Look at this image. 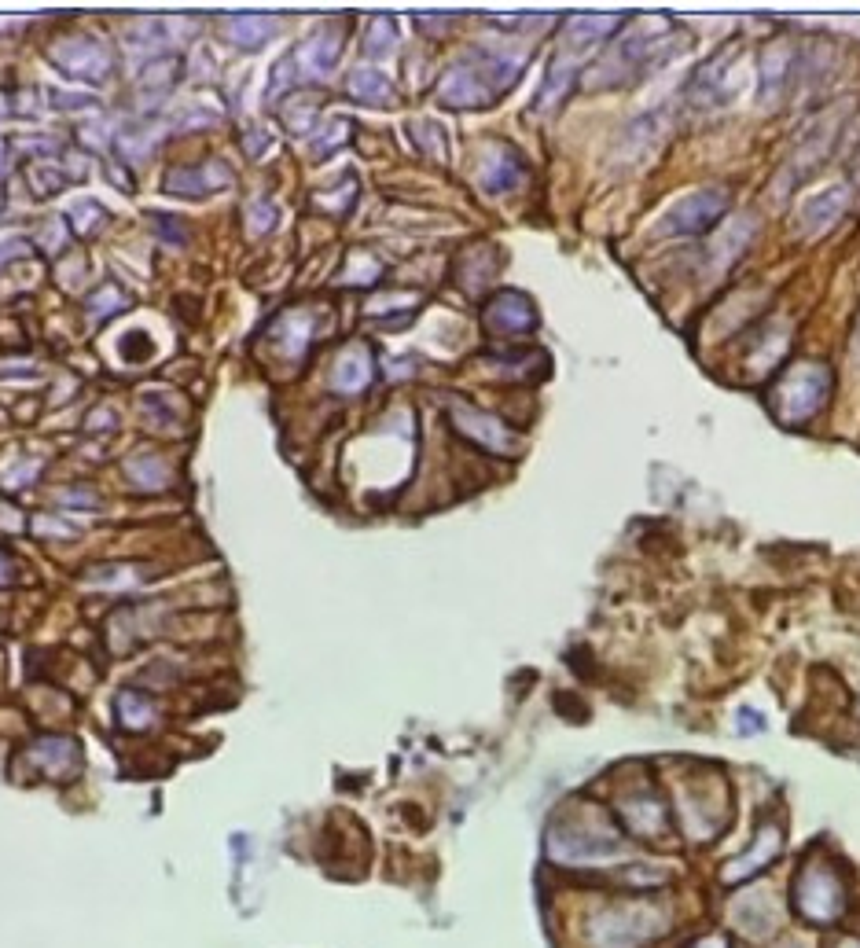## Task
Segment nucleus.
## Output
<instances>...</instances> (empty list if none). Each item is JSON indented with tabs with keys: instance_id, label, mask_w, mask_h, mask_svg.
<instances>
[{
	"instance_id": "nucleus-18",
	"label": "nucleus",
	"mask_w": 860,
	"mask_h": 948,
	"mask_svg": "<svg viewBox=\"0 0 860 948\" xmlns=\"http://www.w3.org/2000/svg\"><path fill=\"white\" fill-rule=\"evenodd\" d=\"M8 581H12V559L0 552V585H8Z\"/></svg>"
},
{
	"instance_id": "nucleus-4",
	"label": "nucleus",
	"mask_w": 860,
	"mask_h": 948,
	"mask_svg": "<svg viewBox=\"0 0 860 948\" xmlns=\"http://www.w3.org/2000/svg\"><path fill=\"white\" fill-rule=\"evenodd\" d=\"M52 59H56L67 74L85 78V81H100L103 74H107V63H111V59H107V48H103L100 41H92V37L63 41V45L52 48Z\"/></svg>"
},
{
	"instance_id": "nucleus-6",
	"label": "nucleus",
	"mask_w": 860,
	"mask_h": 948,
	"mask_svg": "<svg viewBox=\"0 0 860 948\" xmlns=\"http://www.w3.org/2000/svg\"><path fill=\"white\" fill-rule=\"evenodd\" d=\"M849 206V188H831V192L816 195L802 206V217H798V232L802 236H820L824 228H831L838 217L846 214Z\"/></svg>"
},
{
	"instance_id": "nucleus-2",
	"label": "nucleus",
	"mask_w": 860,
	"mask_h": 948,
	"mask_svg": "<svg viewBox=\"0 0 860 948\" xmlns=\"http://www.w3.org/2000/svg\"><path fill=\"white\" fill-rule=\"evenodd\" d=\"M794 901H798V912H802L809 923H835L838 912H842V890H838V882L831 879L827 868L805 871L802 879H798Z\"/></svg>"
},
{
	"instance_id": "nucleus-19",
	"label": "nucleus",
	"mask_w": 860,
	"mask_h": 948,
	"mask_svg": "<svg viewBox=\"0 0 860 948\" xmlns=\"http://www.w3.org/2000/svg\"><path fill=\"white\" fill-rule=\"evenodd\" d=\"M19 250H23V247H19L15 239H12V243H0V265H4V261H8V258H15Z\"/></svg>"
},
{
	"instance_id": "nucleus-10",
	"label": "nucleus",
	"mask_w": 860,
	"mask_h": 948,
	"mask_svg": "<svg viewBox=\"0 0 860 948\" xmlns=\"http://www.w3.org/2000/svg\"><path fill=\"white\" fill-rule=\"evenodd\" d=\"M225 181H228V170H225V166L210 162L206 170H173V173H170V192L206 195V192H217V188H225Z\"/></svg>"
},
{
	"instance_id": "nucleus-8",
	"label": "nucleus",
	"mask_w": 860,
	"mask_h": 948,
	"mask_svg": "<svg viewBox=\"0 0 860 948\" xmlns=\"http://www.w3.org/2000/svg\"><path fill=\"white\" fill-rule=\"evenodd\" d=\"M339 48H342L339 34H317V37H309L306 45H302V52L295 56V63L302 67V74H306V78H324V74L335 67Z\"/></svg>"
},
{
	"instance_id": "nucleus-9",
	"label": "nucleus",
	"mask_w": 860,
	"mask_h": 948,
	"mask_svg": "<svg viewBox=\"0 0 860 948\" xmlns=\"http://www.w3.org/2000/svg\"><path fill=\"white\" fill-rule=\"evenodd\" d=\"M489 328L497 331H526L533 328V305L522 294H500L497 302L489 305Z\"/></svg>"
},
{
	"instance_id": "nucleus-7",
	"label": "nucleus",
	"mask_w": 860,
	"mask_h": 948,
	"mask_svg": "<svg viewBox=\"0 0 860 948\" xmlns=\"http://www.w3.org/2000/svg\"><path fill=\"white\" fill-rule=\"evenodd\" d=\"M456 427L464 430V434H471L475 441H482L486 449L493 452H515V438H511L508 430L500 427L497 419L486 416V412H475V408H456Z\"/></svg>"
},
{
	"instance_id": "nucleus-14",
	"label": "nucleus",
	"mask_w": 860,
	"mask_h": 948,
	"mask_svg": "<svg viewBox=\"0 0 860 948\" xmlns=\"http://www.w3.org/2000/svg\"><path fill=\"white\" fill-rule=\"evenodd\" d=\"M350 92L357 96V100L364 103H375V107H386V103L394 100V85L379 74V70L372 67H361L350 74Z\"/></svg>"
},
{
	"instance_id": "nucleus-13",
	"label": "nucleus",
	"mask_w": 860,
	"mask_h": 948,
	"mask_svg": "<svg viewBox=\"0 0 860 948\" xmlns=\"http://www.w3.org/2000/svg\"><path fill=\"white\" fill-rule=\"evenodd\" d=\"M34 761H41L52 776H74V768H78V746L70 743V739H45V743L34 750Z\"/></svg>"
},
{
	"instance_id": "nucleus-16",
	"label": "nucleus",
	"mask_w": 860,
	"mask_h": 948,
	"mask_svg": "<svg viewBox=\"0 0 860 948\" xmlns=\"http://www.w3.org/2000/svg\"><path fill=\"white\" fill-rule=\"evenodd\" d=\"M118 713H122L125 728H144V724L155 721V706L148 699L133 695V691H125L122 699H118Z\"/></svg>"
},
{
	"instance_id": "nucleus-17",
	"label": "nucleus",
	"mask_w": 860,
	"mask_h": 948,
	"mask_svg": "<svg viewBox=\"0 0 860 948\" xmlns=\"http://www.w3.org/2000/svg\"><path fill=\"white\" fill-rule=\"evenodd\" d=\"M125 305V294L118 291V287H103V291H96L89 298V309L92 316H107V313H118Z\"/></svg>"
},
{
	"instance_id": "nucleus-3",
	"label": "nucleus",
	"mask_w": 860,
	"mask_h": 948,
	"mask_svg": "<svg viewBox=\"0 0 860 948\" xmlns=\"http://www.w3.org/2000/svg\"><path fill=\"white\" fill-rule=\"evenodd\" d=\"M728 195L725 192H691L684 203H677V210L669 214L666 232H684V236H695V232H706V228L725 214Z\"/></svg>"
},
{
	"instance_id": "nucleus-1",
	"label": "nucleus",
	"mask_w": 860,
	"mask_h": 948,
	"mask_svg": "<svg viewBox=\"0 0 860 948\" xmlns=\"http://www.w3.org/2000/svg\"><path fill=\"white\" fill-rule=\"evenodd\" d=\"M827 386H831V372L820 368V364H802L794 368L791 379L780 386V416L787 423H802L824 405Z\"/></svg>"
},
{
	"instance_id": "nucleus-5",
	"label": "nucleus",
	"mask_w": 860,
	"mask_h": 948,
	"mask_svg": "<svg viewBox=\"0 0 860 948\" xmlns=\"http://www.w3.org/2000/svg\"><path fill=\"white\" fill-rule=\"evenodd\" d=\"M438 96L449 107H482V103L493 100V85L486 81L482 67H471V63H460L442 78L438 85Z\"/></svg>"
},
{
	"instance_id": "nucleus-12",
	"label": "nucleus",
	"mask_w": 860,
	"mask_h": 948,
	"mask_svg": "<svg viewBox=\"0 0 860 948\" xmlns=\"http://www.w3.org/2000/svg\"><path fill=\"white\" fill-rule=\"evenodd\" d=\"M272 26H276L272 15H232V19H225L228 41H236L243 48H258L272 34Z\"/></svg>"
},
{
	"instance_id": "nucleus-15",
	"label": "nucleus",
	"mask_w": 860,
	"mask_h": 948,
	"mask_svg": "<svg viewBox=\"0 0 860 948\" xmlns=\"http://www.w3.org/2000/svg\"><path fill=\"white\" fill-rule=\"evenodd\" d=\"M522 170L519 162L508 155V151H500V155H493L486 162V170H482V184H486L489 192H504V188H511V184L519 181Z\"/></svg>"
},
{
	"instance_id": "nucleus-20",
	"label": "nucleus",
	"mask_w": 860,
	"mask_h": 948,
	"mask_svg": "<svg viewBox=\"0 0 860 948\" xmlns=\"http://www.w3.org/2000/svg\"><path fill=\"white\" fill-rule=\"evenodd\" d=\"M857 357H860V324H857Z\"/></svg>"
},
{
	"instance_id": "nucleus-11",
	"label": "nucleus",
	"mask_w": 860,
	"mask_h": 948,
	"mask_svg": "<svg viewBox=\"0 0 860 948\" xmlns=\"http://www.w3.org/2000/svg\"><path fill=\"white\" fill-rule=\"evenodd\" d=\"M331 383H335L339 394H357V390H364V386L372 383V357H368L364 350H350L339 364H335Z\"/></svg>"
}]
</instances>
